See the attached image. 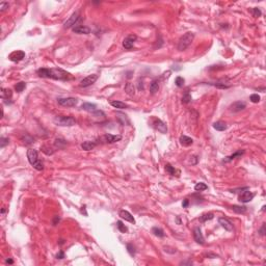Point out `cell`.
Segmentation results:
<instances>
[{"label":"cell","mask_w":266,"mask_h":266,"mask_svg":"<svg viewBox=\"0 0 266 266\" xmlns=\"http://www.w3.org/2000/svg\"><path fill=\"white\" fill-rule=\"evenodd\" d=\"M36 74L42 78H50L54 80H62V81H69L74 79V77L71 74L68 73L64 70L60 68H52V69H47V68H41L36 71Z\"/></svg>","instance_id":"cell-1"},{"label":"cell","mask_w":266,"mask_h":266,"mask_svg":"<svg viewBox=\"0 0 266 266\" xmlns=\"http://www.w3.org/2000/svg\"><path fill=\"white\" fill-rule=\"evenodd\" d=\"M27 158H28L29 163H30L36 171H43L44 164H43V162L38 159V151H36V150L29 149L28 151H27Z\"/></svg>","instance_id":"cell-2"},{"label":"cell","mask_w":266,"mask_h":266,"mask_svg":"<svg viewBox=\"0 0 266 266\" xmlns=\"http://www.w3.org/2000/svg\"><path fill=\"white\" fill-rule=\"evenodd\" d=\"M193 38H195V33L193 32H186L184 36H181L180 40H179V42H178V46H177L179 51H184V50H186V48L191 44Z\"/></svg>","instance_id":"cell-3"},{"label":"cell","mask_w":266,"mask_h":266,"mask_svg":"<svg viewBox=\"0 0 266 266\" xmlns=\"http://www.w3.org/2000/svg\"><path fill=\"white\" fill-rule=\"evenodd\" d=\"M55 125L62 127H72L74 125H76V120L72 118V116H55L53 120Z\"/></svg>","instance_id":"cell-4"},{"label":"cell","mask_w":266,"mask_h":266,"mask_svg":"<svg viewBox=\"0 0 266 266\" xmlns=\"http://www.w3.org/2000/svg\"><path fill=\"white\" fill-rule=\"evenodd\" d=\"M57 102H58V104L60 105L64 106V107H74V106H76L77 105L78 100H77L76 98H72V97L60 98V99H57Z\"/></svg>","instance_id":"cell-5"},{"label":"cell","mask_w":266,"mask_h":266,"mask_svg":"<svg viewBox=\"0 0 266 266\" xmlns=\"http://www.w3.org/2000/svg\"><path fill=\"white\" fill-rule=\"evenodd\" d=\"M152 125L156 130H158L160 133L162 134H165L167 132V127H166V124L164 122H162L161 120L157 119V118H153L152 119Z\"/></svg>","instance_id":"cell-6"},{"label":"cell","mask_w":266,"mask_h":266,"mask_svg":"<svg viewBox=\"0 0 266 266\" xmlns=\"http://www.w3.org/2000/svg\"><path fill=\"white\" fill-rule=\"evenodd\" d=\"M98 75L97 74H93V75H88V77H85L84 79H82L80 82V86L81 88H88V86H90L92 84H94V83L97 81L98 79Z\"/></svg>","instance_id":"cell-7"},{"label":"cell","mask_w":266,"mask_h":266,"mask_svg":"<svg viewBox=\"0 0 266 266\" xmlns=\"http://www.w3.org/2000/svg\"><path fill=\"white\" fill-rule=\"evenodd\" d=\"M136 38H137V36H136L135 34H130V36H128L127 38H124V41H123V47L125 48V49H127V50L132 49V48H133V44H134V42L136 41Z\"/></svg>","instance_id":"cell-8"},{"label":"cell","mask_w":266,"mask_h":266,"mask_svg":"<svg viewBox=\"0 0 266 266\" xmlns=\"http://www.w3.org/2000/svg\"><path fill=\"white\" fill-rule=\"evenodd\" d=\"M254 197H255V193L251 192V191L249 190V188H247V189H245L244 191H243V192L239 195V202L249 203V202H251L253 199H254Z\"/></svg>","instance_id":"cell-9"},{"label":"cell","mask_w":266,"mask_h":266,"mask_svg":"<svg viewBox=\"0 0 266 266\" xmlns=\"http://www.w3.org/2000/svg\"><path fill=\"white\" fill-rule=\"evenodd\" d=\"M24 57H25V52H23L21 50H17V51H14L13 53H10L8 58L14 62H19L23 60Z\"/></svg>","instance_id":"cell-10"},{"label":"cell","mask_w":266,"mask_h":266,"mask_svg":"<svg viewBox=\"0 0 266 266\" xmlns=\"http://www.w3.org/2000/svg\"><path fill=\"white\" fill-rule=\"evenodd\" d=\"M79 20V16L78 13H74L71 17H70L69 20H66L64 23V28H70V27H74V25H76V22Z\"/></svg>","instance_id":"cell-11"},{"label":"cell","mask_w":266,"mask_h":266,"mask_svg":"<svg viewBox=\"0 0 266 266\" xmlns=\"http://www.w3.org/2000/svg\"><path fill=\"white\" fill-rule=\"evenodd\" d=\"M193 238H195V241L199 244H204L205 243V239L204 236L202 234V231L200 228H195L193 229Z\"/></svg>","instance_id":"cell-12"},{"label":"cell","mask_w":266,"mask_h":266,"mask_svg":"<svg viewBox=\"0 0 266 266\" xmlns=\"http://www.w3.org/2000/svg\"><path fill=\"white\" fill-rule=\"evenodd\" d=\"M218 223H219V225H220V226L225 229V230L229 231V232L233 231V225L228 218H226V217H219Z\"/></svg>","instance_id":"cell-13"},{"label":"cell","mask_w":266,"mask_h":266,"mask_svg":"<svg viewBox=\"0 0 266 266\" xmlns=\"http://www.w3.org/2000/svg\"><path fill=\"white\" fill-rule=\"evenodd\" d=\"M246 107V104L242 101H237V102L233 103L232 105L230 106V110L233 112H238V111H241L243 110Z\"/></svg>","instance_id":"cell-14"},{"label":"cell","mask_w":266,"mask_h":266,"mask_svg":"<svg viewBox=\"0 0 266 266\" xmlns=\"http://www.w3.org/2000/svg\"><path fill=\"white\" fill-rule=\"evenodd\" d=\"M72 30L75 33H79V34H88L90 32V29L84 25H75L72 28Z\"/></svg>","instance_id":"cell-15"},{"label":"cell","mask_w":266,"mask_h":266,"mask_svg":"<svg viewBox=\"0 0 266 266\" xmlns=\"http://www.w3.org/2000/svg\"><path fill=\"white\" fill-rule=\"evenodd\" d=\"M120 216H121L123 219H125V220L129 221V223H135V219H134V217H133V216L131 215L128 211H126V210H121V211H120Z\"/></svg>","instance_id":"cell-16"},{"label":"cell","mask_w":266,"mask_h":266,"mask_svg":"<svg viewBox=\"0 0 266 266\" xmlns=\"http://www.w3.org/2000/svg\"><path fill=\"white\" fill-rule=\"evenodd\" d=\"M104 139L106 143L113 144V143H116V141H120V140L122 139V136L121 135H112V134H105Z\"/></svg>","instance_id":"cell-17"},{"label":"cell","mask_w":266,"mask_h":266,"mask_svg":"<svg viewBox=\"0 0 266 266\" xmlns=\"http://www.w3.org/2000/svg\"><path fill=\"white\" fill-rule=\"evenodd\" d=\"M243 154H244V150H238L237 152H235L234 154L231 155V156L226 157V158H225V159L223 160V163H226V162H230V161H232L233 159H235L236 157L242 156Z\"/></svg>","instance_id":"cell-18"},{"label":"cell","mask_w":266,"mask_h":266,"mask_svg":"<svg viewBox=\"0 0 266 266\" xmlns=\"http://www.w3.org/2000/svg\"><path fill=\"white\" fill-rule=\"evenodd\" d=\"M180 144L182 146H184V147H189V146H191L193 144V139L192 138L188 137V136L186 135H181L180 136Z\"/></svg>","instance_id":"cell-19"},{"label":"cell","mask_w":266,"mask_h":266,"mask_svg":"<svg viewBox=\"0 0 266 266\" xmlns=\"http://www.w3.org/2000/svg\"><path fill=\"white\" fill-rule=\"evenodd\" d=\"M158 90H159V80L156 78L150 84V92H151L152 95H154V94H156L158 92Z\"/></svg>","instance_id":"cell-20"},{"label":"cell","mask_w":266,"mask_h":266,"mask_svg":"<svg viewBox=\"0 0 266 266\" xmlns=\"http://www.w3.org/2000/svg\"><path fill=\"white\" fill-rule=\"evenodd\" d=\"M81 109L88 112H94L97 110V106H96V104H92V103H83L81 105Z\"/></svg>","instance_id":"cell-21"},{"label":"cell","mask_w":266,"mask_h":266,"mask_svg":"<svg viewBox=\"0 0 266 266\" xmlns=\"http://www.w3.org/2000/svg\"><path fill=\"white\" fill-rule=\"evenodd\" d=\"M12 96H13L12 90H10V88H1V98H2L4 101L10 100Z\"/></svg>","instance_id":"cell-22"},{"label":"cell","mask_w":266,"mask_h":266,"mask_svg":"<svg viewBox=\"0 0 266 266\" xmlns=\"http://www.w3.org/2000/svg\"><path fill=\"white\" fill-rule=\"evenodd\" d=\"M21 140L23 141L25 145L29 146V145H32L33 143H34V138L32 137L31 135H29V134H24V135L21 136Z\"/></svg>","instance_id":"cell-23"},{"label":"cell","mask_w":266,"mask_h":266,"mask_svg":"<svg viewBox=\"0 0 266 266\" xmlns=\"http://www.w3.org/2000/svg\"><path fill=\"white\" fill-rule=\"evenodd\" d=\"M213 128L217 131H225L227 128H228V126H227L226 123L219 121V122H215V123L213 124Z\"/></svg>","instance_id":"cell-24"},{"label":"cell","mask_w":266,"mask_h":266,"mask_svg":"<svg viewBox=\"0 0 266 266\" xmlns=\"http://www.w3.org/2000/svg\"><path fill=\"white\" fill-rule=\"evenodd\" d=\"M231 208H232V210L235 212V213H238V214H244L247 210L245 206H238V205H233Z\"/></svg>","instance_id":"cell-25"},{"label":"cell","mask_w":266,"mask_h":266,"mask_svg":"<svg viewBox=\"0 0 266 266\" xmlns=\"http://www.w3.org/2000/svg\"><path fill=\"white\" fill-rule=\"evenodd\" d=\"M111 106H113L114 108H118V109H125V108H128V105L125 104L122 101H111L110 102Z\"/></svg>","instance_id":"cell-26"},{"label":"cell","mask_w":266,"mask_h":266,"mask_svg":"<svg viewBox=\"0 0 266 266\" xmlns=\"http://www.w3.org/2000/svg\"><path fill=\"white\" fill-rule=\"evenodd\" d=\"M96 146L97 145H96V143H94V141H84V143L81 145V148H82L84 151H90V150H93Z\"/></svg>","instance_id":"cell-27"},{"label":"cell","mask_w":266,"mask_h":266,"mask_svg":"<svg viewBox=\"0 0 266 266\" xmlns=\"http://www.w3.org/2000/svg\"><path fill=\"white\" fill-rule=\"evenodd\" d=\"M165 171L167 172V173L169 174V175H172V176H179V174H180V172L177 171L175 167H173V166L171 165V164H166L165 165Z\"/></svg>","instance_id":"cell-28"},{"label":"cell","mask_w":266,"mask_h":266,"mask_svg":"<svg viewBox=\"0 0 266 266\" xmlns=\"http://www.w3.org/2000/svg\"><path fill=\"white\" fill-rule=\"evenodd\" d=\"M125 92H126L129 96H133L134 94H135V88H134V86H133L132 83L128 82L126 85H125Z\"/></svg>","instance_id":"cell-29"},{"label":"cell","mask_w":266,"mask_h":266,"mask_svg":"<svg viewBox=\"0 0 266 266\" xmlns=\"http://www.w3.org/2000/svg\"><path fill=\"white\" fill-rule=\"evenodd\" d=\"M54 146L56 148H58V149H62V148H64L66 146V141L64 139H62V138H56L54 140Z\"/></svg>","instance_id":"cell-30"},{"label":"cell","mask_w":266,"mask_h":266,"mask_svg":"<svg viewBox=\"0 0 266 266\" xmlns=\"http://www.w3.org/2000/svg\"><path fill=\"white\" fill-rule=\"evenodd\" d=\"M152 232H153V234H154L155 236H157V237H160V238H162V237H164V232H163V230L162 229H160V228H158V227H154V228L152 229Z\"/></svg>","instance_id":"cell-31"},{"label":"cell","mask_w":266,"mask_h":266,"mask_svg":"<svg viewBox=\"0 0 266 266\" xmlns=\"http://www.w3.org/2000/svg\"><path fill=\"white\" fill-rule=\"evenodd\" d=\"M25 88H26V82H23V81L18 82L16 85H15V90H16L17 93H21V92H23V90Z\"/></svg>","instance_id":"cell-32"},{"label":"cell","mask_w":266,"mask_h":266,"mask_svg":"<svg viewBox=\"0 0 266 266\" xmlns=\"http://www.w3.org/2000/svg\"><path fill=\"white\" fill-rule=\"evenodd\" d=\"M207 188H208V186H207L206 184L203 183V182L197 183V184H195V191H203V190H206Z\"/></svg>","instance_id":"cell-33"},{"label":"cell","mask_w":266,"mask_h":266,"mask_svg":"<svg viewBox=\"0 0 266 266\" xmlns=\"http://www.w3.org/2000/svg\"><path fill=\"white\" fill-rule=\"evenodd\" d=\"M213 217H214V215L212 213H206V214H203V215L200 217V220L202 221V223H205V221H207V220H211Z\"/></svg>","instance_id":"cell-34"},{"label":"cell","mask_w":266,"mask_h":266,"mask_svg":"<svg viewBox=\"0 0 266 266\" xmlns=\"http://www.w3.org/2000/svg\"><path fill=\"white\" fill-rule=\"evenodd\" d=\"M116 227H118V229H119L120 232L122 233H127L128 232V228H127L125 225H124L123 223H122L121 220H119L118 223H116Z\"/></svg>","instance_id":"cell-35"},{"label":"cell","mask_w":266,"mask_h":266,"mask_svg":"<svg viewBox=\"0 0 266 266\" xmlns=\"http://www.w3.org/2000/svg\"><path fill=\"white\" fill-rule=\"evenodd\" d=\"M41 150H42V152H44L46 155H52L53 153H54L52 148L48 147V146H42V147H41Z\"/></svg>","instance_id":"cell-36"},{"label":"cell","mask_w":266,"mask_h":266,"mask_svg":"<svg viewBox=\"0 0 266 266\" xmlns=\"http://www.w3.org/2000/svg\"><path fill=\"white\" fill-rule=\"evenodd\" d=\"M175 83H176V85L178 86V88H183L184 83H185V80H184V78H183V77L178 76L176 78V81H175Z\"/></svg>","instance_id":"cell-37"},{"label":"cell","mask_w":266,"mask_h":266,"mask_svg":"<svg viewBox=\"0 0 266 266\" xmlns=\"http://www.w3.org/2000/svg\"><path fill=\"white\" fill-rule=\"evenodd\" d=\"M191 96H190V94L189 93H186V94H184V96L182 97V102L183 103H185V104H187V103H190L191 102Z\"/></svg>","instance_id":"cell-38"},{"label":"cell","mask_w":266,"mask_h":266,"mask_svg":"<svg viewBox=\"0 0 266 266\" xmlns=\"http://www.w3.org/2000/svg\"><path fill=\"white\" fill-rule=\"evenodd\" d=\"M127 251H128V253L131 255V256H135V247L133 246V244H131V243H128L127 244Z\"/></svg>","instance_id":"cell-39"},{"label":"cell","mask_w":266,"mask_h":266,"mask_svg":"<svg viewBox=\"0 0 266 266\" xmlns=\"http://www.w3.org/2000/svg\"><path fill=\"white\" fill-rule=\"evenodd\" d=\"M260 96L258 95V94H253V95H251V97H249V100L252 101L253 103H258L260 102Z\"/></svg>","instance_id":"cell-40"},{"label":"cell","mask_w":266,"mask_h":266,"mask_svg":"<svg viewBox=\"0 0 266 266\" xmlns=\"http://www.w3.org/2000/svg\"><path fill=\"white\" fill-rule=\"evenodd\" d=\"M252 14L255 18H259V17L262 15V13H261V10H260V8H258V7H254V8H252Z\"/></svg>","instance_id":"cell-41"},{"label":"cell","mask_w":266,"mask_h":266,"mask_svg":"<svg viewBox=\"0 0 266 266\" xmlns=\"http://www.w3.org/2000/svg\"><path fill=\"white\" fill-rule=\"evenodd\" d=\"M8 143H10V139H8V138L1 137V138H0V148H1V149H3L5 146L8 145Z\"/></svg>","instance_id":"cell-42"},{"label":"cell","mask_w":266,"mask_h":266,"mask_svg":"<svg viewBox=\"0 0 266 266\" xmlns=\"http://www.w3.org/2000/svg\"><path fill=\"white\" fill-rule=\"evenodd\" d=\"M209 84H211V85L215 86V88H223V90H225V88H229V85H227V84H225V83H220V82H216V83H209Z\"/></svg>","instance_id":"cell-43"},{"label":"cell","mask_w":266,"mask_h":266,"mask_svg":"<svg viewBox=\"0 0 266 266\" xmlns=\"http://www.w3.org/2000/svg\"><path fill=\"white\" fill-rule=\"evenodd\" d=\"M8 6H10V5H8V3L7 2H1L0 3V12L1 13L4 12L6 8H8Z\"/></svg>","instance_id":"cell-44"},{"label":"cell","mask_w":266,"mask_h":266,"mask_svg":"<svg viewBox=\"0 0 266 266\" xmlns=\"http://www.w3.org/2000/svg\"><path fill=\"white\" fill-rule=\"evenodd\" d=\"M60 217L58 215H56V216H54V218H53V221H52V225L53 226H56L57 223H60Z\"/></svg>","instance_id":"cell-45"},{"label":"cell","mask_w":266,"mask_h":266,"mask_svg":"<svg viewBox=\"0 0 266 266\" xmlns=\"http://www.w3.org/2000/svg\"><path fill=\"white\" fill-rule=\"evenodd\" d=\"M94 114H95L96 116H105V114H104V112L103 111H101V110H96V111H94L93 112Z\"/></svg>","instance_id":"cell-46"},{"label":"cell","mask_w":266,"mask_h":266,"mask_svg":"<svg viewBox=\"0 0 266 266\" xmlns=\"http://www.w3.org/2000/svg\"><path fill=\"white\" fill-rule=\"evenodd\" d=\"M64 253L62 251H60L58 254L56 255V259H64Z\"/></svg>","instance_id":"cell-47"},{"label":"cell","mask_w":266,"mask_h":266,"mask_svg":"<svg viewBox=\"0 0 266 266\" xmlns=\"http://www.w3.org/2000/svg\"><path fill=\"white\" fill-rule=\"evenodd\" d=\"M259 233H260V235H262V236L265 235V223H263V226H262V228L260 229Z\"/></svg>","instance_id":"cell-48"},{"label":"cell","mask_w":266,"mask_h":266,"mask_svg":"<svg viewBox=\"0 0 266 266\" xmlns=\"http://www.w3.org/2000/svg\"><path fill=\"white\" fill-rule=\"evenodd\" d=\"M188 205H189V201H188L187 199H185L184 201H183V203H182V206H183V208H187L188 207Z\"/></svg>","instance_id":"cell-49"},{"label":"cell","mask_w":266,"mask_h":266,"mask_svg":"<svg viewBox=\"0 0 266 266\" xmlns=\"http://www.w3.org/2000/svg\"><path fill=\"white\" fill-rule=\"evenodd\" d=\"M181 265H192V262H191V261L181 262Z\"/></svg>","instance_id":"cell-50"},{"label":"cell","mask_w":266,"mask_h":266,"mask_svg":"<svg viewBox=\"0 0 266 266\" xmlns=\"http://www.w3.org/2000/svg\"><path fill=\"white\" fill-rule=\"evenodd\" d=\"M207 257H209V258H217L218 256H216V255H214V254H208Z\"/></svg>","instance_id":"cell-51"},{"label":"cell","mask_w":266,"mask_h":266,"mask_svg":"<svg viewBox=\"0 0 266 266\" xmlns=\"http://www.w3.org/2000/svg\"><path fill=\"white\" fill-rule=\"evenodd\" d=\"M83 212H84V215H88V213L85 212V206H83L82 209H81V213H83Z\"/></svg>","instance_id":"cell-52"},{"label":"cell","mask_w":266,"mask_h":266,"mask_svg":"<svg viewBox=\"0 0 266 266\" xmlns=\"http://www.w3.org/2000/svg\"><path fill=\"white\" fill-rule=\"evenodd\" d=\"M6 263H8V264H13V263H14V261H13L12 259H7V260H6Z\"/></svg>","instance_id":"cell-53"},{"label":"cell","mask_w":266,"mask_h":266,"mask_svg":"<svg viewBox=\"0 0 266 266\" xmlns=\"http://www.w3.org/2000/svg\"><path fill=\"white\" fill-rule=\"evenodd\" d=\"M177 223H178V225H181V220L179 217H177Z\"/></svg>","instance_id":"cell-54"},{"label":"cell","mask_w":266,"mask_h":266,"mask_svg":"<svg viewBox=\"0 0 266 266\" xmlns=\"http://www.w3.org/2000/svg\"><path fill=\"white\" fill-rule=\"evenodd\" d=\"M4 212H5V209H4V208H3V209H2V210H1V213H2V214H3V213H4Z\"/></svg>","instance_id":"cell-55"}]
</instances>
